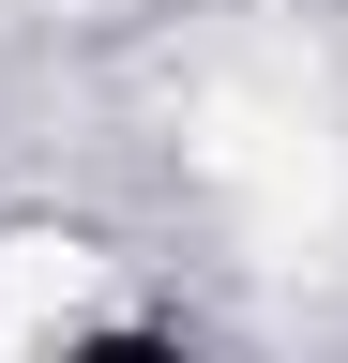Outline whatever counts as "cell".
I'll return each mask as SVG.
<instances>
[{
	"label": "cell",
	"instance_id": "6da1fadb",
	"mask_svg": "<svg viewBox=\"0 0 348 363\" xmlns=\"http://www.w3.org/2000/svg\"><path fill=\"white\" fill-rule=\"evenodd\" d=\"M61 363H197V348H182V333H137V318H121V333H76Z\"/></svg>",
	"mask_w": 348,
	"mask_h": 363
}]
</instances>
